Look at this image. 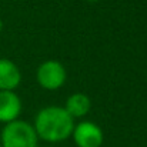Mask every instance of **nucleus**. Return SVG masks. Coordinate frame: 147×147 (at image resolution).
<instances>
[{
    "label": "nucleus",
    "instance_id": "obj_9",
    "mask_svg": "<svg viewBox=\"0 0 147 147\" xmlns=\"http://www.w3.org/2000/svg\"><path fill=\"white\" fill-rule=\"evenodd\" d=\"M86 1H89V3H96V1H100V0H86Z\"/></svg>",
    "mask_w": 147,
    "mask_h": 147
},
{
    "label": "nucleus",
    "instance_id": "obj_2",
    "mask_svg": "<svg viewBox=\"0 0 147 147\" xmlns=\"http://www.w3.org/2000/svg\"><path fill=\"white\" fill-rule=\"evenodd\" d=\"M1 147H39V137L33 127L26 120H14L1 129L0 133Z\"/></svg>",
    "mask_w": 147,
    "mask_h": 147
},
{
    "label": "nucleus",
    "instance_id": "obj_11",
    "mask_svg": "<svg viewBox=\"0 0 147 147\" xmlns=\"http://www.w3.org/2000/svg\"><path fill=\"white\" fill-rule=\"evenodd\" d=\"M46 147H49V146H46Z\"/></svg>",
    "mask_w": 147,
    "mask_h": 147
},
{
    "label": "nucleus",
    "instance_id": "obj_10",
    "mask_svg": "<svg viewBox=\"0 0 147 147\" xmlns=\"http://www.w3.org/2000/svg\"><path fill=\"white\" fill-rule=\"evenodd\" d=\"M0 147H1V144H0Z\"/></svg>",
    "mask_w": 147,
    "mask_h": 147
},
{
    "label": "nucleus",
    "instance_id": "obj_6",
    "mask_svg": "<svg viewBox=\"0 0 147 147\" xmlns=\"http://www.w3.org/2000/svg\"><path fill=\"white\" fill-rule=\"evenodd\" d=\"M23 104L14 92H0V123L7 124L19 119Z\"/></svg>",
    "mask_w": 147,
    "mask_h": 147
},
{
    "label": "nucleus",
    "instance_id": "obj_5",
    "mask_svg": "<svg viewBox=\"0 0 147 147\" xmlns=\"http://www.w3.org/2000/svg\"><path fill=\"white\" fill-rule=\"evenodd\" d=\"M22 83V71L10 59L0 57V92H14Z\"/></svg>",
    "mask_w": 147,
    "mask_h": 147
},
{
    "label": "nucleus",
    "instance_id": "obj_3",
    "mask_svg": "<svg viewBox=\"0 0 147 147\" xmlns=\"http://www.w3.org/2000/svg\"><path fill=\"white\" fill-rule=\"evenodd\" d=\"M67 79V71L66 67L59 61V60H46L43 61L36 71V80L37 84L45 89V90H59L60 87L64 86Z\"/></svg>",
    "mask_w": 147,
    "mask_h": 147
},
{
    "label": "nucleus",
    "instance_id": "obj_8",
    "mask_svg": "<svg viewBox=\"0 0 147 147\" xmlns=\"http://www.w3.org/2000/svg\"><path fill=\"white\" fill-rule=\"evenodd\" d=\"M1 29H3V20L0 19V32H1Z\"/></svg>",
    "mask_w": 147,
    "mask_h": 147
},
{
    "label": "nucleus",
    "instance_id": "obj_4",
    "mask_svg": "<svg viewBox=\"0 0 147 147\" xmlns=\"http://www.w3.org/2000/svg\"><path fill=\"white\" fill-rule=\"evenodd\" d=\"M71 139L77 147H101L104 134L98 124L84 120L74 124Z\"/></svg>",
    "mask_w": 147,
    "mask_h": 147
},
{
    "label": "nucleus",
    "instance_id": "obj_1",
    "mask_svg": "<svg viewBox=\"0 0 147 147\" xmlns=\"http://www.w3.org/2000/svg\"><path fill=\"white\" fill-rule=\"evenodd\" d=\"M74 119L61 106L43 107L34 117V130L39 140L47 143H60L71 137Z\"/></svg>",
    "mask_w": 147,
    "mask_h": 147
},
{
    "label": "nucleus",
    "instance_id": "obj_7",
    "mask_svg": "<svg viewBox=\"0 0 147 147\" xmlns=\"http://www.w3.org/2000/svg\"><path fill=\"white\" fill-rule=\"evenodd\" d=\"M64 110L76 120V119H82L84 117L90 109H92V101L87 94L84 93H73L71 96H69L66 100V104L63 106Z\"/></svg>",
    "mask_w": 147,
    "mask_h": 147
}]
</instances>
